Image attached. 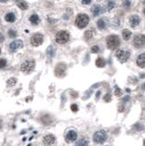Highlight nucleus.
<instances>
[{"mask_svg":"<svg viewBox=\"0 0 145 146\" xmlns=\"http://www.w3.org/2000/svg\"><path fill=\"white\" fill-rule=\"evenodd\" d=\"M89 22V18L86 14H80V15H78L76 20H75V24L78 29H84L88 26Z\"/></svg>","mask_w":145,"mask_h":146,"instance_id":"nucleus-1","label":"nucleus"},{"mask_svg":"<svg viewBox=\"0 0 145 146\" xmlns=\"http://www.w3.org/2000/svg\"><path fill=\"white\" fill-rule=\"evenodd\" d=\"M35 66H36V63L35 61L32 60V59H28V60H26L25 62L21 64V67H20V70L23 73L25 74H29L30 72H32L35 69Z\"/></svg>","mask_w":145,"mask_h":146,"instance_id":"nucleus-2","label":"nucleus"},{"mask_svg":"<svg viewBox=\"0 0 145 146\" xmlns=\"http://www.w3.org/2000/svg\"><path fill=\"white\" fill-rule=\"evenodd\" d=\"M120 45H121V41H120V38L118 36L111 35L110 37H108V38H107V46H108L109 48L114 49V48H117Z\"/></svg>","mask_w":145,"mask_h":146,"instance_id":"nucleus-3","label":"nucleus"},{"mask_svg":"<svg viewBox=\"0 0 145 146\" xmlns=\"http://www.w3.org/2000/svg\"><path fill=\"white\" fill-rule=\"evenodd\" d=\"M69 34L65 30L59 31L56 35V42L59 44H65L69 41Z\"/></svg>","mask_w":145,"mask_h":146,"instance_id":"nucleus-4","label":"nucleus"},{"mask_svg":"<svg viewBox=\"0 0 145 146\" xmlns=\"http://www.w3.org/2000/svg\"><path fill=\"white\" fill-rule=\"evenodd\" d=\"M107 135L106 131H99L97 132L94 133L93 135V141L95 142H98V143H103L105 141L107 140Z\"/></svg>","mask_w":145,"mask_h":146,"instance_id":"nucleus-5","label":"nucleus"},{"mask_svg":"<svg viewBox=\"0 0 145 146\" xmlns=\"http://www.w3.org/2000/svg\"><path fill=\"white\" fill-rule=\"evenodd\" d=\"M130 51L127 49H119L116 53V57L121 62H126L130 58Z\"/></svg>","mask_w":145,"mask_h":146,"instance_id":"nucleus-6","label":"nucleus"},{"mask_svg":"<svg viewBox=\"0 0 145 146\" xmlns=\"http://www.w3.org/2000/svg\"><path fill=\"white\" fill-rule=\"evenodd\" d=\"M44 41V37L42 34H39V33H37V34H35V35L32 36V37H31V45H32L33 47H38L40 46L42 43H43Z\"/></svg>","mask_w":145,"mask_h":146,"instance_id":"nucleus-7","label":"nucleus"},{"mask_svg":"<svg viewBox=\"0 0 145 146\" xmlns=\"http://www.w3.org/2000/svg\"><path fill=\"white\" fill-rule=\"evenodd\" d=\"M23 41L22 40H19V39H17V40H15V41L11 42L10 45H9V49H10L11 52H16V51H17L18 49H20V48L23 47Z\"/></svg>","mask_w":145,"mask_h":146,"instance_id":"nucleus-8","label":"nucleus"},{"mask_svg":"<svg viewBox=\"0 0 145 146\" xmlns=\"http://www.w3.org/2000/svg\"><path fill=\"white\" fill-rule=\"evenodd\" d=\"M133 44L137 48H141L142 47H144L145 44V37L144 35H139L136 36L134 37V40H133Z\"/></svg>","mask_w":145,"mask_h":146,"instance_id":"nucleus-9","label":"nucleus"},{"mask_svg":"<svg viewBox=\"0 0 145 146\" xmlns=\"http://www.w3.org/2000/svg\"><path fill=\"white\" fill-rule=\"evenodd\" d=\"M66 71V65L64 63H60L57 66L56 70H55V73L58 77H63L65 74Z\"/></svg>","mask_w":145,"mask_h":146,"instance_id":"nucleus-10","label":"nucleus"},{"mask_svg":"<svg viewBox=\"0 0 145 146\" xmlns=\"http://www.w3.org/2000/svg\"><path fill=\"white\" fill-rule=\"evenodd\" d=\"M55 142H56V138H55L54 135H52V134L46 135L45 137L43 138V142L46 145H52V144L55 143Z\"/></svg>","mask_w":145,"mask_h":146,"instance_id":"nucleus-11","label":"nucleus"},{"mask_svg":"<svg viewBox=\"0 0 145 146\" xmlns=\"http://www.w3.org/2000/svg\"><path fill=\"white\" fill-rule=\"evenodd\" d=\"M91 12H92V14H93L95 17H97V16L103 13L104 9L102 7H100V5H94L93 7H91Z\"/></svg>","mask_w":145,"mask_h":146,"instance_id":"nucleus-12","label":"nucleus"},{"mask_svg":"<svg viewBox=\"0 0 145 146\" xmlns=\"http://www.w3.org/2000/svg\"><path fill=\"white\" fill-rule=\"evenodd\" d=\"M140 22H141V18H140V17L137 15H133L130 17V25L132 26V28H135V26H137L139 24H140Z\"/></svg>","mask_w":145,"mask_h":146,"instance_id":"nucleus-13","label":"nucleus"},{"mask_svg":"<svg viewBox=\"0 0 145 146\" xmlns=\"http://www.w3.org/2000/svg\"><path fill=\"white\" fill-rule=\"evenodd\" d=\"M77 137H78V133H77L76 131H69V132L67 133V140L69 142H74V141H76L77 140Z\"/></svg>","mask_w":145,"mask_h":146,"instance_id":"nucleus-14","label":"nucleus"},{"mask_svg":"<svg viewBox=\"0 0 145 146\" xmlns=\"http://www.w3.org/2000/svg\"><path fill=\"white\" fill-rule=\"evenodd\" d=\"M137 65L140 67V68H144L145 67V54L142 53L140 56H138L137 58Z\"/></svg>","mask_w":145,"mask_h":146,"instance_id":"nucleus-15","label":"nucleus"},{"mask_svg":"<svg viewBox=\"0 0 145 146\" xmlns=\"http://www.w3.org/2000/svg\"><path fill=\"white\" fill-rule=\"evenodd\" d=\"M16 3H17V7H19L20 9H22V10H26V9H28V5L26 1H24V0H17Z\"/></svg>","mask_w":145,"mask_h":146,"instance_id":"nucleus-16","label":"nucleus"},{"mask_svg":"<svg viewBox=\"0 0 145 146\" xmlns=\"http://www.w3.org/2000/svg\"><path fill=\"white\" fill-rule=\"evenodd\" d=\"M5 19L7 22H14L16 20V16L14 13H7L5 17Z\"/></svg>","mask_w":145,"mask_h":146,"instance_id":"nucleus-17","label":"nucleus"},{"mask_svg":"<svg viewBox=\"0 0 145 146\" xmlns=\"http://www.w3.org/2000/svg\"><path fill=\"white\" fill-rule=\"evenodd\" d=\"M29 20H30V22L33 25H37L39 22V17L37 15V14H33V15H31Z\"/></svg>","mask_w":145,"mask_h":146,"instance_id":"nucleus-18","label":"nucleus"},{"mask_svg":"<svg viewBox=\"0 0 145 146\" xmlns=\"http://www.w3.org/2000/svg\"><path fill=\"white\" fill-rule=\"evenodd\" d=\"M122 37L125 40H129L131 37V31L129 30V29H124L122 31Z\"/></svg>","mask_w":145,"mask_h":146,"instance_id":"nucleus-19","label":"nucleus"},{"mask_svg":"<svg viewBox=\"0 0 145 146\" xmlns=\"http://www.w3.org/2000/svg\"><path fill=\"white\" fill-rule=\"evenodd\" d=\"M105 64H106V62H105L104 59H102V58H98L97 60H96V66L99 67V68H103L104 66H105Z\"/></svg>","mask_w":145,"mask_h":146,"instance_id":"nucleus-20","label":"nucleus"},{"mask_svg":"<svg viewBox=\"0 0 145 146\" xmlns=\"http://www.w3.org/2000/svg\"><path fill=\"white\" fill-rule=\"evenodd\" d=\"M76 145L77 146H86V145H89V141L85 138H82V139L78 140V142H76Z\"/></svg>","mask_w":145,"mask_h":146,"instance_id":"nucleus-21","label":"nucleus"},{"mask_svg":"<svg viewBox=\"0 0 145 146\" xmlns=\"http://www.w3.org/2000/svg\"><path fill=\"white\" fill-rule=\"evenodd\" d=\"M98 25V28L100 29H104L105 28H106V23H105V21H104L103 19H100L99 21H98L97 23Z\"/></svg>","mask_w":145,"mask_h":146,"instance_id":"nucleus-22","label":"nucleus"},{"mask_svg":"<svg viewBox=\"0 0 145 146\" xmlns=\"http://www.w3.org/2000/svg\"><path fill=\"white\" fill-rule=\"evenodd\" d=\"M115 7V2L113 0H111V1H109L108 5H107V10L108 11H111L113 8Z\"/></svg>","mask_w":145,"mask_h":146,"instance_id":"nucleus-23","label":"nucleus"},{"mask_svg":"<svg viewBox=\"0 0 145 146\" xmlns=\"http://www.w3.org/2000/svg\"><path fill=\"white\" fill-rule=\"evenodd\" d=\"M16 83H17V78H11L7 81V85L11 86V87L16 85Z\"/></svg>","mask_w":145,"mask_h":146,"instance_id":"nucleus-24","label":"nucleus"},{"mask_svg":"<svg viewBox=\"0 0 145 146\" xmlns=\"http://www.w3.org/2000/svg\"><path fill=\"white\" fill-rule=\"evenodd\" d=\"M130 5H131L130 0H123V7H125V8H130Z\"/></svg>","mask_w":145,"mask_h":146,"instance_id":"nucleus-25","label":"nucleus"},{"mask_svg":"<svg viewBox=\"0 0 145 146\" xmlns=\"http://www.w3.org/2000/svg\"><path fill=\"white\" fill-rule=\"evenodd\" d=\"M8 36L10 37H17V32H16V30H14V29H10V30L8 31Z\"/></svg>","mask_w":145,"mask_h":146,"instance_id":"nucleus-26","label":"nucleus"},{"mask_svg":"<svg viewBox=\"0 0 145 146\" xmlns=\"http://www.w3.org/2000/svg\"><path fill=\"white\" fill-rule=\"evenodd\" d=\"M6 65H7V60L5 59H0V69H3L4 67H6Z\"/></svg>","mask_w":145,"mask_h":146,"instance_id":"nucleus-27","label":"nucleus"},{"mask_svg":"<svg viewBox=\"0 0 145 146\" xmlns=\"http://www.w3.org/2000/svg\"><path fill=\"white\" fill-rule=\"evenodd\" d=\"M92 35H93L92 30H89L85 33V37H87V38H90V37H92Z\"/></svg>","mask_w":145,"mask_h":146,"instance_id":"nucleus-28","label":"nucleus"},{"mask_svg":"<svg viewBox=\"0 0 145 146\" xmlns=\"http://www.w3.org/2000/svg\"><path fill=\"white\" fill-rule=\"evenodd\" d=\"M111 95L110 93L106 94V95L104 96V100H105L106 102H109V101H111Z\"/></svg>","mask_w":145,"mask_h":146,"instance_id":"nucleus-29","label":"nucleus"},{"mask_svg":"<svg viewBox=\"0 0 145 146\" xmlns=\"http://www.w3.org/2000/svg\"><path fill=\"white\" fill-rule=\"evenodd\" d=\"M121 94H122V92H121V89H120L119 87H116V89H115V95H116V96H121Z\"/></svg>","mask_w":145,"mask_h":146,"instance_id":"nucleus-30","label":"nucleus"},{"mask_svg":"<svg viewBox=\"0 0 145 146\" xmlns=\"http://www.w3.org/2000/svg\"><path fill=\"white\" fill-rule=\"evenodd\" d=\"M70 109H71V111H74V112H76V111H78V107L77 106V104H72L71 106H70Z\"/></svg>","mask_w":145,"mask_h":146,"instance_id":"nucleus-31","label":"nucleus"},{"mask_svg":"<svg viewBox=\"0 0 145 146\" xmlns=\"http://www.w3.org/2000/svg\"><path fill=\"white\" fill-rule=\"evenodd\" d=\"M99 50H100V48H99L98 46H94L91 48V52L92 53H98L99 52Z\"/></svg>","mask_w":145,"mask_h":146,"instance_id":"nucleus-32","label":"nucleus"},{"mask_svg":"<svg viewBox=\"0 0 145 146\" xmlns=\"http://www.w3.org/2000/svg\"><path fill=\"white\" fill-rule=\"evenodd\" d=\"M81 2H82L84 5H89L91 3V0H81Z\"/></svg>","mask_w":145,"mask_h":146,"instance_id":"nucleus-33","label":"nucleus"},{"mask_svg":"<svg viewBox=\"0 0 145 146\" xmlns=\"http://www.w3.org/2000/svg\"><path fill=\"white\" fill-rule=\"evenodd\" d=\"M4 40H5V37H4V35L0 33V43H1V42H3V41H4Z\"/></svg>","mask_w":145,"mask_h":146,"instance_id":"nucleus-34","label":"nucleus"},{"mask_svg":"<svg viewBox=\"0 0 145 146\" xmlns=\"http://www.w3.org/2000/svg\"><path fill=\"white\" fill-rule=\"evenodd\" d=\"M8 0H0V2H2V3H7Z\"/></svg>","mask_w":145,"mask_h":146,"instance_id":"nucleus-35","label":"nucleus"},{"mask_svg":"<svg viewBox=\"0 0 145 146\" xmlns=\"http://www.w3.org/2000/svg\"><path fill=\"white\" fill-rule=\"evenodd\" d=\"M1 127H2V122L0 121V129H1Z\"/></svg>","mask_w":145,"mask_h":146,"instance_id":"nucleus-36","label":"nucleus"},{"mask_svg":"<svg viewBox=\"0 0 145 146\" xmlns=\"http://www.w3.org/2000/svg\"><path fill=\"white\" fill-rule=\"evenodd\" d=\"M0 54H1V48H0Z\"/></svg>","mask_w":145,"mask_h":146,"instance_id":"nucleus-37","label":"nucleus"}]
</instances>
